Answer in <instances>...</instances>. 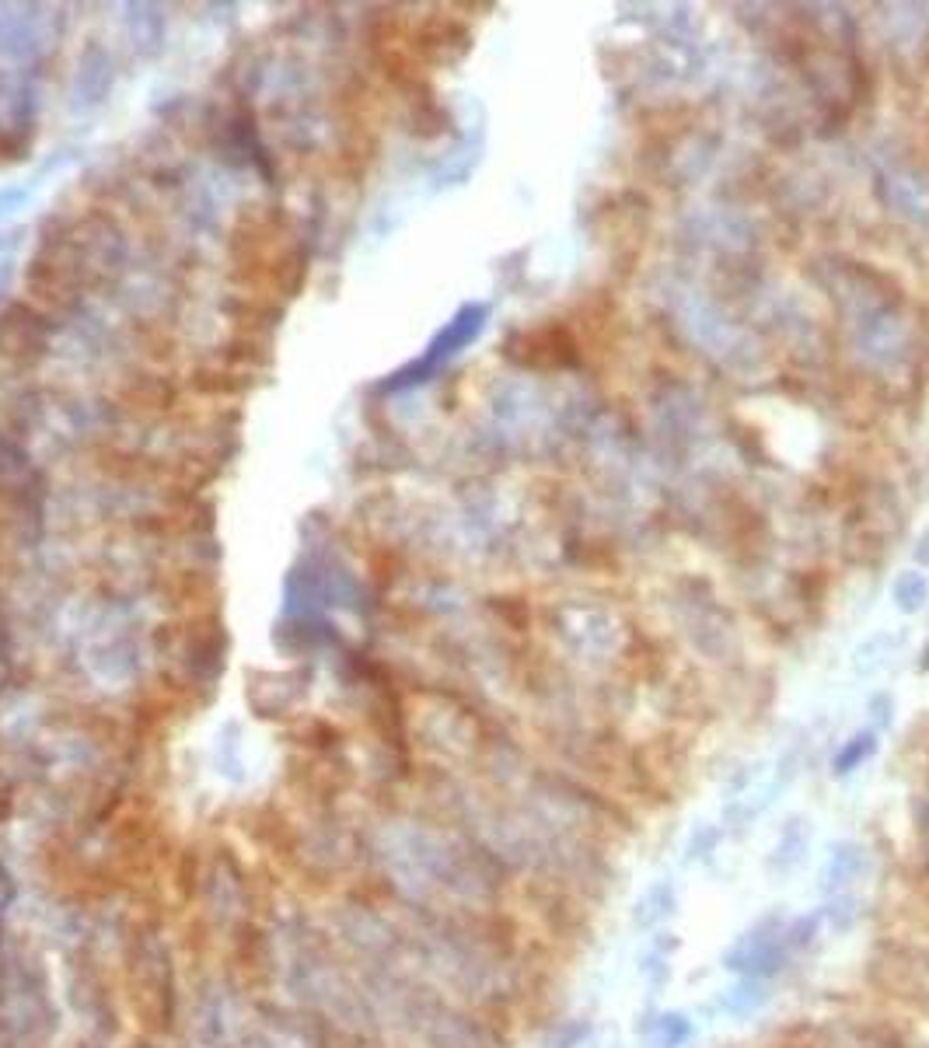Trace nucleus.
Segmentation results:
<instances>
[{
    "instance_id": "3",
    "label": "nucleus",
    "mask_w": 929,
    "mask_h": 1048,
    "mask_svg": "<svg viewBox=\"0 0 929 1048\" xmlns=\"http://www.w3.org/2000/svg\"><path fill=\"white\" fill-rule=\"evenodd\" d=\"M807 846H811V828H807V821H804V818L786 821V828L779 832L776 846H772L769 860H765L769 874H772V877H790L793 870H797L800 863H804Z\"/></svg>"
},
{
    "instance_id": "7",
    "label": "nucleus",
    "mask_w": 929,
    "mask_h": 1048,
    "mask_svg": "<svg viewBox=\"0 0 929 1048\" xmlns=\"http://www.w3.org/2000/svg\"><path fill=\"white\" fill-rule=\"evenodd\" d=\"M765 1003V986L762 979H744L737 989H730L727 996V1007L734 1010V1014H748V1010L762 1007Z\"/></svg>"
},
{
    "instance_id": "2",
    "label": "nucleus",
    "mask_w": 929,
    "mask_h": 1048,
    "mask_svg": "<svg viewBox=\"0 0 929 1048\" xmlns=\"http://www.w3.org/2000/svg\"><path fill=\"white\" fill-rule=\"evenodd\" d=\"M867 870H870L867 849H863L860 842H839V846H832L825 867H821V891H825L828 898L853 895V888L867 877Z\"/></svg>"
},
{
    "instance_id": "1",
    "label": "nucleus",
    "mask_w": 929,
    "mask_h": 1048,
    "mask_svg": "<svg viewBox=\"0 0 929 1048\" xmlns=\"http://www.w3.org/2000/svg\"><path fill=\"white\" fill-rule=\"evenodd\" d=\"M786 926L779 916H769L765 923H758L755 930H748L734 947L727 951V968L730 972H741L744 979H772L776 972H783L786 961L793 958L790 940H786Z\"/></svg>"
},
{
    "instance_id": "5",
    "label": "nucleus",
    "mask_w": 929,
    "mask_h": 1048,
    "mask_svg": "<svg viewBox=\"0 0 929 1048\" xmlns=\"http://www.w3.org/2000/svg\"><path fill=\"white\" fill-rule=\"evenodd\" d=\"M650 1035H654L657 1048H682L692 1038V1024L685 1014H664L650 1021Z\"/></svg>"
},
{
    "instance_id": "6",
    "label": "nucleus",
    "mask_w": 929,
    "mask_h": 1048,
    "mask_svg": "<svg viewBox=\"0 0 929 1048\" xmlns=\"http://www.w3.org/2000/svg\"><path fill=\"white\" fill-rule=\"evenodd\" d=\"M874 752H877V734H870V731L856 734V738L846 741V748L835 755V776H846V773H853V769H860Z\"/></svg>"
},
{
    "instance_id": "8",
    "label": "nucleus",
    "mask_w": 929,
    "mask_h": 1048,
    "mask_svg": "<svg viewBox=\"0 0 929 1048\" xmlns=\"http://www.w3.org/2000/svg\"><path fill=\"white\" fill-rule=\"evenodd\" d=\"M895 594H898V605H905L912 612V608H919V601L926 598V580L919 577V573H909V577L898 580Z\"/></svg>"
},
{
    "instance_id": "4",
    "label": "nucleus",
    "mask_w": 929,
    "mask_h": 1048,
    "mask_svg": "<svg viewBox=\"0 0 929 1048\" xmlns=\"http://www.w3.org/2000/svg\"><path fill=\"white\" fill-rule=\"evenodd\" d=\"M675 905L678 902H675V888H671V881H657L654 888L640 898V905H636V926L650 930V926L664 923V919L675 912Z\"/></svg>"
},
{
    "instance_id": "9",
    "label": "nucleus",
    "mask_w": 929,
    "mask_h": 1048,
    "mask_svg": "<svg viewBox=\"0 0 929 1048\" xmlns=\"http://www.w3.org/2000/svg\"><path fill=\"white\" fill-rule=\"evenodd\" d=\"M720 835H723V832H720L716 825L699 828V832L689 839V860H702V856H713L716 846H720Z\"/></svg>"
}]
</instances>
